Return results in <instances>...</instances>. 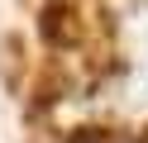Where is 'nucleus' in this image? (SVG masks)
I'll list each match as a JSON object with an SVG mask.
<instances>
[{
  "mask_svg": "<svg viewBox=\"0 0 148 143\" xmlns=\"http://www.w3.org/2000/svg\"><path fill=\"white\" fill-rule=\"evenodd\" d=\"M129 105H138V110H148V57L138 62L134 81H129Z\"/></svg>",
  "mask_w": 148,
  "mask_h": 143,
  "instance_id": "1",
  "label": "nucleus"
}]
</instances>
